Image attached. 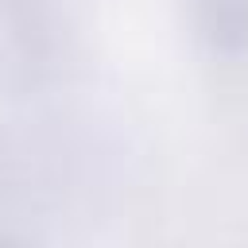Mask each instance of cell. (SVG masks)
Wrapping results in <instances>:
<instances>
[{
    "mask_svg": "<svg viewBox=\"0 0 248 248\" xmlns=\"http://www.w3.org/2000/svg\"><path fill=\"white\" fill-rule=\"evenodd\" d=\"M186 27L209 58H248V0H186Z\"/></svg>",
    "mask_w": 248,
    "mask_h": 248,
    "instance_id": "6da1fadb",
    "label": "cell"
},
{
    "mask_svg": "<svg viewBox=\"0 0 248 248\" xmlns=\"http://www.w3.org/2000/svg\"><path fill=\"white\" fill-rule=\"evenodd\" d=\"M4 4H8V8H16V12H23V16H27V12H31V8H35V4H43V0H4Z\"/></svg>",
    "mask_w": 248,
    "mask_h": 248,
    "instance_id": "7a4b0ae2",
    "label": "cell"
}]
</instances>
